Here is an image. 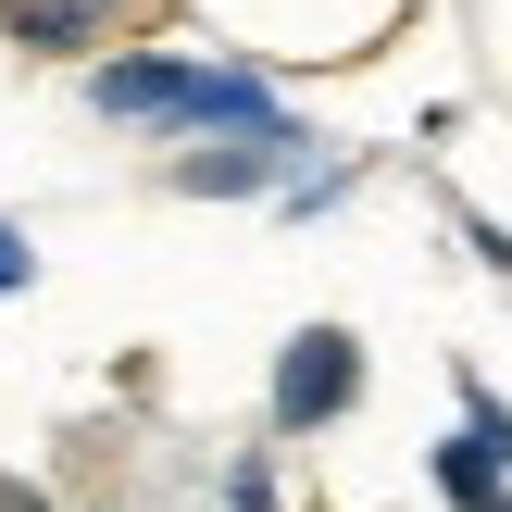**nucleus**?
Listing matches in <instances>:
<instances>
[{
	"instance_id": "obj_8",
	"label": "nucleus",
	"mask_w": 512,
	"mask_h": 512,
	"mask_svg": "<svg viewBox=\"0 0 512 512\" xmlns=\"http://www.w3.org/2000/svg\"><path fill=\"white\" fill-rule=\"evenodd\" d=\"M25 275H38V250H25V238H13V225H0V300H13V288H25Z\"/></svg>"
},
{
	"instance_id": "obj_9",
	"label": "nucleus",
	"mask_w": 512,
	"mask_h": 512,
	"mask_svg": "<svg viewBox=\"0 0 512 512\" xmlns=\"http://www.w3.org/2000/svg\"><path fill=\"white\" fill-rule=\"evenodd\" d=\"M488 512H512V488H500V500H488Z\"/></svg>"
},
{
	"instance_id": "obj_7",
	"label": "nucleus",
	"mask_w": 512,
	"mask_h": 512,
	"mask_svg": "<svg viewBox=\"0 0 512 512\" xmlns=\"http://www.w3.org/2000/svg\"><path fill=\"white\" fill-rule=\"evenodd\" d=\"M225 512H275V475H263V463H238V475H225Z\"/></svg>"
},
{
	"instance_id": "obj_4",
	"label": "nucleus",
	"mask_w": 512,
	"mask_h": 512,
	"mask_svg": "<svg viewBox=\"0 0 512 512\" xmlns=\"http://www.w3.org/2000/svg\"><path fill=\"white\" fill-rule=\"evenodd\" d=\"M113 13H125V0H0V25H13L25 63H75V50H100Z\"/></svg>"
},
{
	"instance_id": "obj_2",
	"label": "nucleus",
	"mask_w": 512,
	"mask_h": 512,
	"mask_svg": "<svg viewBox=\"0 0 512 512\" xmlns=\"http://www.w3.org/2000/svg\"><path fill=\"white\" fill-rule=\"evenodd\" d=\"M350 400H363V338H350V325H300V338L275 350V388H263L275 438H325Z\"/></svg>"
},
{
	"instance_id": "obj_3",
	"label": "nucleus",
	"mask_w": 512,
	"mask_h": 512,
	"mask_svg": "<svg viewBox=\"0 0 512 512\" xmlns=\"http://www.w3.org/2000/svg\"><path fill=\"white\" fill-rule=\"evenodd\" d=\"M275 175H313V125H300V113L225 125V150H175V188H188V200H263Z\"/></svg>"
},
{
	"instance_id": "obj_6",
	"label": "nucleus",
	"mask_w": 512,
	"mask_h": 512,
	"mask_svg": "<svg viewBox=\"0 0 512 512\" xmlns=\"http://www.w3.org/2000/svg\"><path fill=\"white\" fill-rule=\"evenodd\" d=\"M463 438H475V450H488V463L512 475V413H500L488 388H475V375H463Z\"/></svg>"
},
{
	"instance_id": "obj_1",
	"label": "nucleus",
	"mask_w": 512,
	"mask_h": 512,
	"mask_svg": "<svg viewBox=\"0 0 512 512\" xmlns=\"http://www.w3.org/2000/svg\"><path fill=\"white\" fill-rule=\"evenodd\" d=\"M88 100H100V125H150V138H225V125L288 113L275 75H250V63H175V50H113V63L88 75Z\"/></svg>"
},
{
	"instance_id": "obj_5",
	"label": "nucleus",
	"mask_w": 512,
	"mask_h": 512,
	"mask_svg": "<svg viewBox=\"0 0 512 512\" xmlns=\"http://www.w3.org/2000/svg\"><path fill=\"white\" fill-rule=\"evenodd\" d=\"M425 475H438V500H463V512H488V500L512 488V475H500L475 438H438V463H425Z\"/></svg>"
}]
</instances>
